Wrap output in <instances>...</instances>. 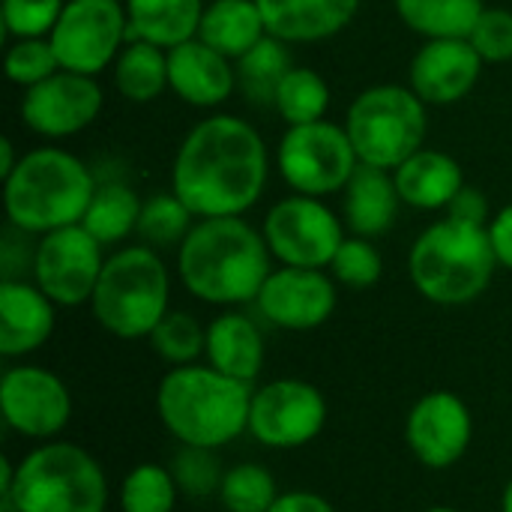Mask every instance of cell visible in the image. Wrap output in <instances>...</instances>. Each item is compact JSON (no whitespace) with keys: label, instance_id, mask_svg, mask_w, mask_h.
<instances>
[{"label":"cell","instance_id":"cell-26","mask_svg":"<svg viewBox=\"0 0 512 512\" xmlns=\"http://www.w3.org/2000/svg\"><path fill=\"white\" fill-rule=\"evenodd\" d=\"M267 36L264 15L255 0H213L204 6L198 39L225 54L228 60H240Z\"/></svg>","mask_w":512,"mask_h":512},{"label":"cell","instance_id":"cell-21","mask_svg":"<svg viewBox=\"0 0 512 512\" xmlns=\"http://www.w3.org/2000/svg\"><path fill=\"white\" fill-rule=\"evenodd\" d=\"M204 363L228 378L255 387L267 363V342L261 324L240 309H222L207 324Z\"/></svg>","mask_w":512,"mask_h":512},{"label":"cell","instance_id":"cell-9","mask_svg":"<svg viewBox=\"0 0 512 512\" xmlns=\"http://www.w3.org/2000/svg\"><path fill=\"white\" fill-rule=\"evenodd\" d=\"M360 159L345 126L330 120H315L303 126H288L276 144L279 177L297 192L312 198L336 195L348 186Z\"/></svg>","mask_w":512,"mask_h":512},{"label":"cell","instance_id":"cell-24","mask_svg":"<svg viewBox=\"0 0 512 512\" xmlns=\"http://www.w3.org/2000/svg\"><path fill=\"white\" fill-rule=\"evenodd\" d=\"M393 180H396L402 204L414 210H426V213L447 210L465 186V174L456 156L435 150V147H423L414 156H408L393 171Z\"/></svg>","mask_w":512,"mask_h":512},{"label":"cell","instance_id":"cell-31","mask_svg":"<svg viewBox=\"0 0 512 512\" xmlns=\"http://www.w3.org/2000/svg\"><path fill=\"white\" fill-rule=\"evenodd\" d=\"M330 108V84L321 72L309 66H294L273 99V111L285 120V126H303L315 120H327Z\"/></svg>","mask_w":512,"mask_h":512},{"label":"cell","instance_id":"cell-29","mask_svg":"<svg viewBox=\"0 0 512 512\" xmlns=\"http://www.w3.org/2000/svg\"><path fill=\"white\" fill-rule=\"evenodd\" d=\"M141 207H144V201L138 198V192L132 186H126L120 180H108V183L96 186L81 225L102 246H117L138 231Z\"/></svg>","mask_w":512,"mask_h":512},{"label":"cell","instance_id":"cell-23","mask_svg":"<svg viewBox=\"0 0 512 512\" xmlns=\"http://www.w3.org/2000/svg\"><path fill=\"white\" fill-rule=\"evenodd\" d=\"M402 198L393 180V171L375 165H357L348 186L342 189V216L345 228L357 237H384L399 216Z\"/></svg>","mask_w":512,"mask_h":512},{"label":"cell","instance_id":"cell-25","mask_svg":"<svg viewBox=\"0 0 512 512\" xmlns=\"http://www.w3.org/2000/svg\"><path fill=\"white\" fill-rule=\"evenodd\" d=\"M129 18V42H153L165 51L198 36L204 0H123Z\"/></svg>","mask_w":512,"mask_h":512},{"label":"cell","instance_id":"cell-46","mask_svg":"<svg viewBox=\"0 0 512 512\" xmlns=\"http://www.w3.org/2000/svg\"><path fill=\"white\" fill-rule=\"evenodd\" d=\"M423 512H462V510H456V507H429V510H423Z\"/></svg>","mask_w":512,"mask_h":512},{"label":"cell","instance_id":"cell-8","mask_svg":"<svg viewBox=\"0 0 512 512\" xmlns=\"http://www.w3.org/2000/svg\"><path fill=\"white\" fill-rule=\"evenodd\" d=\"M342 126L363 165L396 171L426 147L429 105L411 84H375L354 96Z\"/></svg>","mask_w":512,"mask_h":512},{"label":"cell","instance_id":"cell-37","mask_svg":"<svg viewBox=\"0 0 512 512\" xmlns=\"http://www.w3.org/2000/svg\"><path fill=\"white\" fill-rule=\"evenodd\" d=\"M330 276L351 291H369L384 276V255L369 237H345L336 258L330 261Z\"/></svg>","mask_w":512,"mask_h":512},{"label":"cell","instance_id":"cell-43","mask_svg":"<svg viewBox=\"0 0 512 512\" xmlns=\"http://www.w3.org/2000/svg\"><path fill=\"white\" fill-rule=\"evenodd\" d=\"M267 512H336V507L318 492L291 489V492H282Z\"/></svg>","mask_w":512,"mask_h":512},{"label":"cell","instance_id":"cell-3","mask_svg":"<svg viewBox=\"0 0 512 512\" xmlns=\"http://www.w3.org/2000/svg\"><path fill=\"white\" fill-rule=\"evenodd\" d=\"M111 501L102 462L72 441H45L15 465L0 459V512H105Z\"/></svg>","mask_w":512,"mask_h":512},{"label":"cell","instance_id":"cell-7","mask_svg":"<svg viewBox=\"0 0 512 512\" xmlns=\"http://www.w3.org/2000/svg\"><path fill=\"white\" fill-rule=\"evenodd\" d=\"M90 312L114 339H147L171 312V273L162 255L144 243L111 252L96 282Z\"/></svg>","mask_w":512,"mask_h":512},{"label":"cell","instance_id":"cell-14","mask_svg":"<svg viewBox=\"0 0 512 512\" xmlns=\"http://www.w3.org/2000/svg\"><path fill=\"white\" fill-rule=\"evenodd\" d=\"M105 258V246L84 225H69L36 240L30 276L57 309L90 306Z\"/></svg>","mask_w":512,"mask_h":512},{"label":"cell","instance_id":"cell-36","mask_svg":"<svg viewBox=\"0 0 512 512\" xmlns=\"http://www.w3.org/2000/svg\"><path fill=\"white\" fill-rule=\"evenodd\" d=\"M219 450H207V447H177V453L171 456L168 468L174 474V483L180 489V498L189 501H207L219 495L222 477H225V465L216 456Z\"/></svg>","mask_w":512,"mask_h":512},{"label":"cell","instance_id":"cell-33","mask_svg":"<svg viewBox=\"0 0 512 512\" xmlns=\"http://www.w3.org/2000/svg\"><path fill=\"white\" fill-rule=\"evenodd\" d=\"M153 354L168 366V369H177V366H192V363H201L204 360V348H207V327L189 315V312H180V309H171L156 327L153 333L147 336Z\"/></svg>","mask_w":512,"mask_h":512},{"label":"cell","instance_id":"cell-16","mask_svg":"<svg viewBox=\"0 0 512 512\" xmlns=\"http://www.w3.org/2000/svg\"><path fill=\"white\" fill-rule=\"evenodd\" d=\"M339 282L330 276V270H312V267H273L267 276L255 309L258 315L288 333H309L324 327L336 306H339Z\"/></svg>","mask_w":512,"mask_h":512},{"label":"cell","instance_id":"cell-34","mask_svg":"<svg viewBox=\"0 0 512 512\" xmlns=\"http://www.w3.org/2000/svg\"><path fill=\"white\" fill-rule=\"evenodd\" d=\"M279 495L276 477L261 462H237L225 468L216 498L225 512H267Z\"/></svg>","mask_w":512,"mask_h":512},{"label":"cell","instance_id":"cell-4","mask_svg":"<svg viewBox=\"0 0 512 512\" xmlns=\"http://www.w3.org/2000/svg\"><path fill=\"white\" fill-rule=\"evenodd\" d=\"M252 390L207 363L177 366L156 387V417L177 444L222 450L246 435Z\"/></svg>","mask_w":512,"mask_h":512},{"label":"cell","instance_id":"cell-42","mask_svg":"<svg viewBox=\"0 0 512 512\" xmlns=\"http://www.w3.org/2000/svg\"><path fill=\"white\" fill-rule=\"evenodd\" d=\"M489 240L498 258V267L510 270L512 273V204H507L504 210H498L489 222Z\"/></svg>","mask_w":512,"mask_h":512},{"label":"cell","instance_id":"cell-35","mask_svg":"<svg viewBox=\"0 0 512 512\" xmlns=\"http://www.w3.org/2000/svg\"><path fill=\"white\" fill-rule=\"evenodd\" d=\"M180 489L168 465L141 462L120 483V512H174Z\"/></svg>","mask_w":512,"mask_h":512},{"label":"cell","instance_id":"cell-45","mask_svg":"<svg viewBox=\"0 0 512 512\" xmlns=\"http://www.w3.org/2000/svg\"><path fill=\"white\" fill-rule=\"evenodd\" d=\"M501 512H512V477L507 480L504 492H501Z\"/></svg>","mask_w":512,"mask_h":512},{"label":"cell","instance_id":"cell-20","mask_svg":"<svg viewBox=\"0 0 512 512\" xmlns=\"http://www.w3.org/2000/svg\"><path fill=\"white\" fill-rule=\"evenodd\" d=\"M168 90L192 108H219L237 90V66L195 36L168 51Z\"/></svg>","mask_w":512,"mask_h":512},{"label":"cell","instance_id":"cell-28","mask_svg":"<svg viewBox=\"0 0 512 512\" xmlns=\"http://www.w3.org/2000/svg\"><path fill=\"white\" fill-rule=\"evenodd\" d=\"M111 72H114V87L126 102L135 105L156 102L168 90V51L153 42L132 39L114 60Z\"/></svg>","mask_w":512,"mask_h":512},{"label":"cell","instance_id":"cell-11","mask_svg":"<svg viewBox=\"0 0 512 512\" xmlns=\"http://www.w3.org/2000/svg\"><path fill=\"white\" fill-rule=\"evenodd\" d=\"M48 39L60 69L96 78L129 42L126 6L123 0H66Z\"/></svg>","mask_w":512,"mask_h":512},{"label":"cell","instance_id":"cell-12","mask_svg":"<svg viewBox=\"0 0 512 512\" xmlns=\"http://www.w3.org/2000/svg\"><path fill=\"white\" fill-rule=\"evenodd\" d=\"M261 231L273 261L327 270L345 240V219H339L324 198L294 192L267 210Z\"/></svg>","mask_w":512,"mask_h":512},{"label":"cell","instance_id":"cell-32","mask_svg":"<svg viewBox=\"0 0 512 512\" xmlns=\"http://www.w3.org/2000/svg\"><path fill=\"white\" fill-rule=\"evenodd\" d=\"M195 213L186 207V201L171 189V192H156L150 198H144L141 207V219H138V231L135 237L162 252V249H180V243L186 240V234L195 225Z\"/></svg>","mask_w":512,"mask_h":512},{"label":"cell","instance_id":"cell-5","mask_svg":"<svg viewBox=\"0 0 512 512\" xmlns=\"http://www.w3.org/2000/svg\"><path fill=\"white\" fill-rule=\"evenodd\" d=\"M96 186L93 171L75 153L51 144L27 150L3 180L6 219L33 237L81 225Z\"/></svg>","mask_w":512,"mask_h":512},{"label":"cell","instance_id":"cell-39","mask_svg":"<svg viewBox=\"0 0 512 512\" xmlns=\"http://www.w3.org/2000/svg\"><path fill=\"white\" fill-rule=\"evenodd\" d=\"M66 0H0V24L3 36L12 39H36L51 36L60 21Z\"/></svg>","mask_w":512,"mask_h":512},{"label":"cell","instance_id":"cell-13","mask_svg":"<svg viewBox=\"0 0 512 512\" xmlns=\"http://www.w3.org/2000/svg\"><path fill=\"white\" fill-rule=\"evenodd\" d=\"M72 390L66 381L36 363L9 366L0 378V417L18 438L57 441L72 420Z\"/></svg>","mask_w":512,"mask_h":512},{"label":"cell","instance_id":"cell-1","mask_svg":"<svg viewBox=\"0 0 512 512\" xmlns=\"http://www.w3.org/2000/svg\"><path fill=\"white\" fill-rule=\"evenodd\" d=\"M270 153L261 132L234 117L213 114L198 120L177 147L171 189L195 219L243 216L264 195Z\"/></svg>","mask_w":512,"mask_h":512},{"label":"cell","instance_id":"cell-40","mask_svg":"<svg viewBox=\"0 0 512 512\" xmlns=\"http://www.w3.org/2000/svg\"><path fill=\"white\" fill-rule=\"evenodd\" d=\"M468 42L477 48L483 63H507L512 60V12L501 6H486Z\"/></svg>","mask_w":512,"mask_h":512},{"label":"cell","instance_id":"cell-6","mask_svg":"<svg viewBox=\"0 0 512 512\" xmlns=\"http://www.w3.org/2000/svg\"><path fill=\"white\" fill-rule=\"evenodd\" d=\"M498 270L489 228L450 216L420 231L408 252V276L417 294L435 306H468L480 300Z\"/></svg>","mask_w":512,"mask_h":512},{"label":"cell","instance_id":"cell-18","mask_svg":"<svg viewBox=\"0 0 512 512\" xmlns=\"http://www.w3.org/2000/svg\"><path fill=\"white\" fill-rule=\"evenodd\" d=\"M483 75V57L468 39H426L411 60L408 84L426 105L462 102Z\"/></svg>","mask_w":512,"mask_h":512},{"label":"cell","instance_id":"cell-30","mask_svg":"<svg viewBox=\"0 0 512 512\" xmlns=\"http://www.w3.org/2000/svg\"><path fill=\"white\" fill-rule=\"evenodd\" d=\"M234 66H237V87L243 90V96L252 105L273 108L276 90H279L282 78L294 69V60H291L288 42H282L279 36L267 33Z\"/></svg>","mask_w":512,"mask_h":512},{"label":"cell","instance_id":"cell-2","mask_svg":"<svg viewBox=\"0 0 512 512\" xmlns=\"http://www.w3.org/2000/svg\"><path fill=\"white\" fill-rule=\"evenodd\" d=\"M273 255L264 231L243 216L198 219L177 249V276L183 288L219 309H243L258 300Z\"/></svg>","mask_w":512,"mask_h":512},{"label":"cell","instance_id":"cell-41","mask_svg":"<svg viewBox=\"0 0 512 512\" xmlns=\"http://www.w3.org/2000/svg\"><path fill=\"white\" fill-rule=\"evenodd\" d=\"M450 219L456 222H465V225H480V228H489L492 222V207H489V198L477 189V186H462V192L453 198V204L444 210Z\"/></svg>","mask_w":512,"mask_h":512},{"label":"cell","instance_id":"cell-17","mask_svg":"<svg viewBox=\"0 0 512 512\" xmlns=\"http://www.w3.org/2000/svg\"><path fill=\"white\" fill-rule=\"evenodd\" d=\"M102 105H105V93L93 75L60 69L42 84L24 90L21 120L33 135L60 141L93 126Z\"/></svg>","mask_w":512,"mask_h":512},{"label":"cell","instance_id":"cell-19","mask_svg":"<svg viewBox=\"0 0 512 512\" xmlns=\"http://www.w3.org/2000/svg\"><path fill=\"white\" fill-rule=\"evenodd\" d=\"M57 327V303L30 279L0 282V354L24 360L48 345Z\"/></svg>","mask_w":512,"mask_h":512},{"label":"cell","instance_id":"cell-38","mask_svg":"<svg viewBox=\"0 0 512 512\" xmlns=\"http://www.w3.org/2000/svg\"><path fill=\"white\" fill-rule=\"evenodd\" d=\"M3 69H6V78L12 84L27 90V87L42 84L54 72H60V60H57L48 36L12 39L9 48H6V57H3Z\"/></svg>","mask_w":512,"mask_h":512},{"label":"cell","instance_id":"cell-22","mask_svg":"<svg viewBox=\"0 0 512 512\" xmlns=\"http://www.w3.org/2000/svg\"><path fill=\"white\" fill-rule=\"evenodd\" d=\"M267 33L288 45L324 42L342 33L360 12L363 0H255Z\"/></svg>","mask_w":512,"mask_h":512},{"label":"cell","instance_id":"cell-44","mask_svg":"<svg viewBox=\"0 0 512 512\" xmlns=\"http://www.w3.org/2000/svg\"><path fill=\"white\" fill-rule=\"evenodd\" d=\"M18 159H21V156H15V144H12L9 138H0V177H3V180L15 171Z\"/></svg>","mask_w":512,"mask_h":512},{"label":"cell","instance_id":"cell-10","mask_svg":"<svg viewBox=\"0 0 512 512\" xmlns=\"http://www.w3.org/2000/svg\"><path fill=\"white\" fill-rule=\"evenodd\" d=\"M330 417L327 396L303 378H273L255 384L249 402V429L264 450H303L324 432Z\"/></svg>","mask_w":512,"mask_h":512},{"label":"cell","instance_id":"cell-15","mask_svg":"<svg viewBox=\"0 0 512 512\" xmlns=\"http://www.w3.org/2000/svg\"><path fill=\"white\" fill-rule=\"evenodd\" d=\"M474 441V414L453 390L423 393L405 417V444L429 471L456 468Z\"/></svg>","mask_w":512,"mask_h":512},{"label":"cell","instance_id":"cell-27","mask_svg":"<svg viewBox=\"0 0 512 512\" xmlns=\"http://www.w3.org/2000/svg\"><path fill=\"white\" fill-rule=\"evenodd\" d=\"M399 21L423 39H468L486 0H393Z\"/></svg>","mask_w":512,"mask_h":512}]
</instances>
